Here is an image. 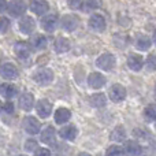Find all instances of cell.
I'll use <instances>...</instances> for the list:
<instances>
[{"label": "cell", "mask_w": 156, "mask_h": 156, "mask_svg": "<svg viewBox=\"0 0 156 156\" xmlns=\"http://www.w3.org/2000/svg\"><path fill=\"white\" fill-rule=\"evenodd\" d=\"M115 63H116L115 56H114L112 54H110V52H105V54L100 55V56L96 59L97 67L101 69V70H104V71L112 70V69L115 67Z\"/></svg>", "instance_id": "cell-1"}, {"label": "cell", "mask_w": 156, "mask_h": 156, "mask_svg": "<svg viewBox=\"0 0 156 156\" xmlns=\"http://www.w3.org/2000/svg\"><path fill=\"white\" fill-rule=\"evenodd\" d=\"M22 127L25 129V132L29 133V134L34 136V134H38L40 133V129H41V123L37 118L34 116H25L23 121H22Z\"/></svg>", "instance_id": "cell-2"}, {"label": "cell", "mask_w": 156, "mask_h": 156, "mask_svg": "<svg viewBox=\"0 0 156 156\" xmlns=\"http://www.w3.org/2000/svg\"><path fill=\"white\" fill-rule=\"evenodd\" d=\"M33 80L41 86H47L54 81V71L51 69H40L38 71H36Z\"/></svg>", "instance_id": "cell-3"}, {"label": "cell", "mask_w": 156, "mask_h": 156, "mask_svg": "<svg viewBox=\"0 0 156 156\" xmlns=\"http://www.w3.org/2000/svg\"><path fill=\"white\" fill-rule=\"evenodd\" d=\"M60 27L66 32H74L78 26H80V19L74 14H66L60 18Z\"/></svg>", "instance_id": "cell-4"}, {"label": "cell", "mask_w": 156, "mask_h": 156, "mask_svg": "<svg viewBox=\"0 0 156 156\" xmlns=\"http://www.w3.org/2000/svg\"><path fill=\"white\" fill-rule=\"evenodd\" d=\"M7 11L11 16L19 18L26 12V4H25L23 0H11L7 4Z\"/></svg>", "instance_id": "cell-5"}, {"label": "cell", "mask_w": 156, "mask_h": 156, "mask_svg": "<svg viewBox=\"0 0 156 156\" xmlns=\"http://www.w3.org/2000/svg\"><path fill=\"white\" fill-rule=\"evenodd\" d=\"M108 97H110L114 103L123 101L125 97H126V89H125V86L121 85V83L112 85L110 88V90H108Z\"/></svg>", "instance_id": "cell-6"}, {"label": "cell", "mask_w": 156, "mask_h": 156, "mask_svg": "<svg viewBox=\"0 0 156 156\" xmlns=\"http://www.w3.org/2000/svg\"><path fill=\"white\" fill-rule=\"evenodd\" d=\"M88 25L92 30L100 33V32H104L105 30L107 22H105V18L103 15H100V14H93V15H90V18H89Z\"/></svg>", "instance_id": "cell-7"}, {"label": "cell", "mask_w": 156, "mask_h": 156, "mask_svg": "<svg viewBox=\"0 0 156 156\" xmlns=\"http://www.w3.org/2000/svg\"><path fill=\"white\" fill-rule=\"evenodd\" d=\"M58 25H59V19H58V15H55V14L44 15L43 19H41V27L48 33L55 32V29L58 27Z\"/></svg>", "instance_id": "cell-8"}, {"label": "cell", "mask_w": 156, "mask_h": 156, "mask_svg": "<svg viewBox=\"0 0 156 156\" xmlns=\"http://www.w3.org/2000/svg\"><path fill=\"white\" fill-rule=\"evenodd\" d=\"M36 111H37L38 116L41 118H48L52 112V104L47 99H41L36 103Z\"/></svg>", "instance_id": "cell-9"}, {"label": "cell", "mask_w": 156, "mask_h": 156, "mask_svg": "<svg viewBox=\"0 0 156 156\" xmlns=\"http://www.w3.org/2000/svg\"><path fill=\"white\" fill-rule=\"evenodd\" d=\"M0 76L4 80H15L18 77V69L12 63H3L0 66Z\"/></svg>", "instance_id": "cell-10"}, {"label": "cell", "mask_w": 156, "mask_h": 156, "mask_svg": "<svg viewBox=\"0 0 156 156\" xmlns=\"http://www.w3.org/2000/svg\"><path fill=\"white\" fill-rule=\"evenodd\" d=\"M105 82H107L105 77L103 76L101 73H97V71L90 73V74H89V77H88V83H89V86H90L92 89L103 88V86L105 85Z\"/></svg>", "instance_id": "cell-11"}, {"label": "cell", "mask_w": 156, "mask_h": 156, "mask_svg": "<svg viewBox=\"0 0 156 156\" xmlns=\"http://www.w3.org/2000/svg\"><path fill=\"white\" fill-rule=\"evenodd\" d=\"M30 10L36 15H44L48 12L49 4L47 0H32L30 2Z\"/></svg>", "instance_id": "cell-12"}, {"label": "cell", "mask_w": 156, "mask_h": 156, "mask_svg": "<svg viewBox=\"0 0 156 156\" xmlns=\"http://www.w3.org/2000/svg\"><path fill=\"white\" fill-rule=\"evenodd\" d=\"M36 29V22L32 16H22L19 21V30L23 34H32Z\"/></svg>", "instance_id": "cell-13"}, {"label": "cell", "mask_w": 156, "mask_h": 156, "mask_svg": "<svg viewBox=\"0 0 156 156\" xmlns=\"http://www.w3.org/2000/svg\"><path fill=\"white\" fill-rule=\"evenodd\" d=\"M123 154L127 156H140L143 154V147L137 141H126V144L123 147Z\"/></svg>", "instance_id": "cell-14"}, {"label": "cell", "mask_w": 156, "mask_h": 156, "mask_svg": "<svg viewBox=\"0 0 156 156\" xmlns=\"http://www.w3.org/2000/svg\"><path fill=\"white\" fill-rule=\"evenodd\" d=\"M126 63L129 66V69H132L133 71H140L144 66V58L138 54H130L127 56Z\"/></svg>", "instance_id": "cell-15"}, {"label": "cell", "mask_w": 156, "mask_h": 156, "mask_svg": "<svg viewBox=\"0 0 156 156\" xmlns=\"http://www.w3.org/2000/svg\"><path fill=\"white\" fill-rule=\"evenodd\" d=\"M40 140L43 141L44 144L47 145H54L56 143V132L52 126H47L45 129L41 132V136H40Z\"/></svg>", "instance_id": "cell-16"}, {"label": "cell", "mask_w": 156, "mask_h": 156, "mask_svg": "<svg viewBox=\"0 0 156 156\" xmlns=\"http://www.w3.org/2000/svg\"><path fill=\"white\" fill-rule=\"evenodd\" d=\"M14 52L19 59H27L30 56V45L25 41H18V43L14 45Z\"/></svg>", "instance_id": "cell-17"}, {"label": "cell", "mask_w": 156, "mask_h": 156, "mask_svg": "<svg viewBox=\"0 0 156 156\" xmlns=\"http://www.w3.org/2000/svg\"><path fill=\"white\" fill-rule=\"evenodd\" d=\"M18 104L23 111H30L33 108V105H34V97H33L32 93L25 92V93H22L21 96H19Z\"/></svg>", "instance_id": "cell-18"}, {"label": "cell", "mask_w": 156, "mask_h": 156, "mask_svg": "<svg viewBox=\"0 0 156 156\" xmlns=\"http://www.w3.org/2000/svg\"><path fill=\"white\" fill-rule=\"evenodd\" d=\"M54 118H55V122H56L58 125H65L66 122L70 121L71 112H70V110H67V108L60 107V108H58V110L55 111Z\"/></svg>", "instance_id": "cell-19"}, {"label": "cell", "mask_w": 156, "mask_h": 156, "mask_svg": "<svg viewBox=\"0 0 156 156\" xmlns=\"http://www.w3.org/2000/svg\"><path fill=\"white\" fill-rule=\"evenodd\" d=\"M59 134H60V137L65 138V140L74 141L77 138L78 130H77V127L74 126V125H67V126H65V127H62V129H60Z\"/></svg>", "instance_id": "cell-20"}, {"label": "cell", "mask_w": 156, "mask_h": 156, "mask_svg": "<svg viewBox=\"0 0 156 156\" xmlns=\"http://www.w3.org/2000/svg\"><path fill=\"white\" fill-rule=\"evenodd\" d=\"M152 45V40L145 34H138L136 38V48L138 51H148Z\"/></svg>", "instance_id": "cell-21"}, {"label": "cell", "mask_w": 156, "mask_h": 156, "mask_svg": "<svg viewBox=\"0 0 156 156\" xmlns=\"http://www.w3.org/2000/svg\"><path fill=\"white\" fill-rule=\"evenodd\" d=\"M89 103L93 108H101L107 103V96L104 93H94L89 97Z\"/></svg>", "instance_id": "cell-22"}, {"label": "cell", "mask_w": 156, "mask_h": 156, "mask_svg": "<svg viewBox=\"0 0 156 156\" xmlns=\"http://www.w3.org/2000/svg\"><path fill=\"white\" fill-rule=\"evenodd\" d=\"M16 92H18L16 90V86L12 85V83H3V85H0V94L8 100L12 99L16 94Z\"/></svg>", "instance_id": "cell-23"}, {"label": "cell", "mask_w": 156, "mask_h": 156, "mask_svg": "<svg viewBox=\"0 0 156 156\" xmlns=\"http://www.w3.org/2000/svg\"><path fill=\"white\" fill-rule=\"evenodd\" d=\"M54 47L58 54H65V52H67L69 49H70V41L66 37H58L56 40H55Z\"/></svg>", "instance_id": "cell-24"}, {"label": "cell", "mask_w": 156, "mask_h": 156, "mask_svg": "<svg viewBox=\"0 0 156 156\" xmlns=\"http://www.w3.org/2000/svg\"><path fill=\"white\" fill-rule=\"evenodd\" d=\"M30 43H32V47L34 49H44L47 47V44H48V40H47V37L44 34H36Z\"/></svg>", "instance_id": "cell-25"}, {"label": "cell", "mask_w": 156, "mask_h": 156, "mask_svg": "<svg viewBox=\"0 0 156 156\" xmlns=\"http://www.w3.org/2000/svg\"><path fill=\"white\" fill-rule=\"evenodd\" d=\"M110 138L112 141H116V143H122V141H125V138H126V132H125V129L122 126H118L111 132Z\"/></svg>", "instance_id": "cell-26"}, {"label": "cell", "mask_w": 156, "mask_h": 156, "mask_svg": "<svg viewBox=\"0 0 156 156\" xmlns=\"http://www.w3.org/2000/svg\"><path fill=\"white\" fill-rule=\"evenodd\" d=\"M144 119L147 122H155L156 121V104H149L144 110Z\"/></svg>", "instance_id": "cell-27"}, {"label": "cell", "mask_w": 156, "mask_h": 156, "mask_svg": "<svg viewBox=\"0 0 156 156\" xmlns=\"http://www.w3.org/2000/svg\"><path fill=\"white\" fill-rule=\"evenodd\" d=\"M101 7V0H83L82 10L85 8L86 11H94Z\"/></svg>", "instance_id": "cell-28"}, {"label": "cell", "mask_w": 156, "mask_h": 156, "mask_svg": "<svg viewBox=\"0 0 156 156\" xmlns=\"http://www.w3.org/2000/svg\"><path fill=\"white\" fill-rule=\"evenodd\" d=\"M114 43H115V45H118L119 48H125L126 45H129L130 38H129V36H126V34H115Z\"/></svg>", "instance_id": "cell-29"}, {"label": "cell", "mask_w": 156, "mask_h": 156, "mask_svg": "<svg viewBox=\"0 0 156 156\" xmlns=\"http://www.w3.org/2000/svg\"><path fill=\"white\" fill-rule=\"evenodd\" d=\"M123 148L121 145H111L108 147V149L105 151V156H123Z\"/></svg>", "instance_id": "cell-30"}, {"label": "cell", "mask_w": 156, "mask_h": 156, "mask_svg": "<svg viewBox=\"0 0 156 156\" xmlns=\"http://www.w3.org/2000/svg\"><path fill=\"white\" fill-rule=\"evenodd\" d=\"M147 65V69L148 71H156V55L151 54L148 58H147V62H144Z\"/></svg>", "instance_id": "cell-31"}, {"label": "cell", "mask_w": 156, "mask_h": 156, "mask_svg": "<svg viewBox=\"0 0 156 156\" xmlns=\"http://www.w3.org/2000/svg\"><path fill=\"white\" fill-rule=\"evenodd\" d=\"M11 26V22L8 18L5 16H0V33H7L10 30Z\"/></svg>", "instance_id": "cell-32"}, {"label": "cell", "mask_w": 156, "mask_h": 156, "mask_svg": "<svg viewBox=\"0 0 156 156\" xmlns=\"http://www.w3.org/2000/svg\"><path fill=\"white\" fill-rule=\"evenodd\" d=\"M83 0H67V5L71 10H82Z\"/></svg>", "instance_id": "cell-33"}, {"label": "cell", "mask_w": 156, "mask_h": 156, "mask_svg": "<svg viewBox=\"0 0 156 156\" xmlns=\"http://www.w3.org/2000/svg\"><path fill=\"white\" fill-rule=\"evenodd\" d=\"M25 149H26V151H36V149H37V141L27 140L26 143H25Z\"/></svg>", "instance_id": "cell-34"}, {"label": "cell", "mask_w": 156, "mask_h": 156, "mask_svg": "<svg viewBox=\"0 0 156 156\" xmlns=\"http://www.w3.org/2000/svg\"><path fill=\"white\" fill-rule=\"evenodd\" d=\"M34 156H51V151L47 148H37L34 151Z\"/></svg>", "instance_id": "cell-35"}, {"label": "cell", "mask_w": 156, "mask_h": 156, "mask_svg": "<svg viewBox=\"0 0 156 156\" xmlns=\"http://www.w3.org/2000/svg\"><path fill=\"white\" fill-rule=\"evenodd\" d=\"M2 110L4 111L5 114H12L14 112V104L11 101L4 103V104H3V107H2Z\"/></svg>", "instance_id": "cell-36"}, {"label": "cell", "mask_w": 156, "mask_h": 156, "mask_svg": "<svg viewBox=\"0 0 156 156\" xmlns=\"http://www.w3.org/2000/svg\"><path fill=\"white\" fill-rule=\"evenodd\" d=\"M7 10V2L5 0H0V14L4 12Z\"/></svg>", "instance_id": "cell-37"}, {"label": "cell", "mask_w": 156, "mask_h": 156, "mask_svg": "<svg viewBox=\"0 0 156 156\" xmlns=\"http://www.w3.org/2000/svg\"><path fill=\"white\" fill-rule=\"evenodd\" d=\"M77 156H92V155H89V154H86V152H81V154H78Z\"/></svg>", "instance_id": "cell-38"}, {"label": "cell", "mask_w": 156, "mask_h": 156, "mask_svg": "<svg viewBox=\"0 0 156 156\" xmlns=\"http://www.w3.org/2000/svg\"><path fill=\"white\" fill-rule=\"evenodd\" d=\"M152 40H154V43L156 44V30H155V32H154V38H152Z\"/></svg>", "instance_id": "cell-39"}, {"label": "cell", "mask_w": 156, "mask_h": 156, "mask_svg": "<svg viewBox=\"0 0 156 156\" xmlns=\"http://www.w3.org/2000/svg\"><path fill=\"white\" fill-rule=\"evenodd\" d=\"M2 107H3V103L0 101V111H2Z\"/></svg>", "instance_id": "cell-40"}, {"label": "cell", "mask_w": 156, "mask_h": 156, "mask_svg": "<svg viewBox=\"0 0 156 156\" xmlns=\"http://www.w3.org/2000/svg\"><path fill=\"white\" fill-rule=\"evenodd\" d=\"M19 156H26V155H19Z\"/></svg>", "instance_id": "cell-41"}, {"label": "cell", "mask_w": 156, "mask_h": 156, "mask_svg": "<svg viewBox=\"0 0 156 156\" xmlns=\"http://www.w3.org/2000/svg\"><path fill=\"white\" fill-rule=\"evenodd\" d=\"M155 92H156V85H155Z\"/></svg>", "instance_id": "cell-42"}]
</instances>
